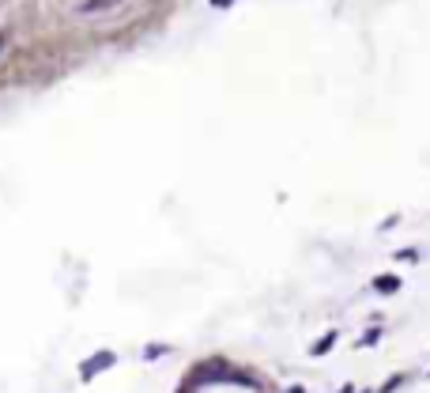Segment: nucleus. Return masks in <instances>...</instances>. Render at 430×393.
Returning <instances> with one entry per match:
<instances>
[{
    "mask_svg": "<svg viewBox=\"0 0 430 393\" xmlns=\"http://www.w3.org/2000/svg\"><path fill=\"white\" fill-rule=\"evenodd\" d=\"M215 4H227V0H215Z\"/></svg>",
    "mask_w": 430,
    "mask_h": 393,
    "instance_id": "nucleus-4",
    "label": "nucleus"
},
{
    "mask_svg": "<svg viewBox=\"0 0 430 393\" xmlns=\"http://www.w3.org/2000/svg\"><path fill=\"white\" fill-rule=\"evenodd\" d=\"M117 0H83L80 4V12H102V8H114Z\"/></svg>",
    "mask_w": 430,
    "mask_h": 393,
    "instance_id": "nucleus-2",
    "label": "nucleus"
},
{
    "mask_svg": "<svg viewBox=\"0 0 430 393\" xmlns=\"http://www.w3.org/2000/svg\"><path fill=\"white\" fill-rule=\"evenodd\" d=\"M378 288H381V291H393V288H396V280H393V276H385V280H378Z\"/></svg>",
    "mask_w": 430,
    "mask_h": 393,
    "instance_id": "nucleus-3",
    "label": "nucleus"
},
{
    "mask_svg": "<svg viewBox=\"0 0 430 393\" xmlns=\"http://www.w3.org/2000/svg\"><path fill=\"white\" fill-rule=\"evenodd\" d=\"M114 363H117V356H114V352H98V356H91V359H87V363L80 367V378H83V382H91L95 375H102V370H106V367H114Z\"/></svg>",
    "mask_w": 430,
    "mask_h": 393,
    "instance_id": "nucleus-1",
    "label": "nucleus"
}]
</instances>
